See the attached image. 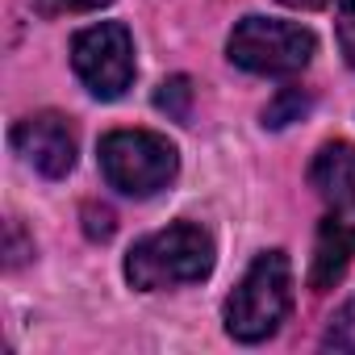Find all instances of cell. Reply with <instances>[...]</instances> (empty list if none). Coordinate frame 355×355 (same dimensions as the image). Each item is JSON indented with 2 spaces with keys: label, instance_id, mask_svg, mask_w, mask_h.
I'll list each match as a JSON object with an SVG mask.
<instances>
[{
  "label": "cell",
  "instance_id": "277c9868",
  "mask_svg": "<svg viewBox=\"0 0 355 355\" xmlns=\"http://www.w3.org/2000/svg\"><path fill=\"white\" fill-rule=\"evenodd\" d=\"M313 51H318L313 34L280 17H243L226 42L230 63L251 76H297L309 67Z\"/></svg>",
  "mask_w": 355,
  "mask_h": 355
},
{
  "label": "cell",
  "instance_id": "7a4b0ae2",
  "mask_svg": "<svg viewBox=\"0 0 355 355\" xmlns=\"http://www.w3.org/2000/svg\"><path fill=\"white\" fill-rule=\"evenodd\" d=\"M293 309V263L284 251H263L226 297V334L239 343H263Z\"/></svg>",
  "mask_w": 355,
  "mask_h": 355
},
{
  "label": "cell",
  "instance_id": "9c48e42d",
  "mask_svg": "<svg viewBox=\"0 0 355 355\" xmlns=\"http://www.w3.org/2000/svg\"><path fill=\"white\" fill-rule=\"evenodd\" d=\"M155 109L167 113L171 121H189V113H193V80H189V76L163 80L159 92H155Z\"/></svg>",
  "mask_w": 355,
  "mask_h": 355
},
{
  "label": "cell",
  "instance_id": "4fadbf2b",
  "mask_svg": "<svg viewBox=\"0 0 355 355\" xmlns=\"http://www.w3.org/2000/svg\"><path fill=\"white\" fill-rule=\"evenodd\" d=\"M113 0H34V9L42 17H63V13H92V9H105Z\"/></svg>",
  "mask_w": 355,
  "mask_h": 355
},
{
  "label": "cell",
  "instance_id": "2e32d148",
  "mask_svg": "<svg viewBox=\"0 0 355 355\" xmlns=\"http://www.w3.org/2000/svg\"><path fill=\"white\" fill-rule=\"evenodd\" d=\"M280 5H288V9H326L330 0H280Z\"/></svg>",
  "mask_w": 355,
  "mask_h": 355
},
{
  "label": "cell",
  "instance_id": "ba28073f",
  "mask_svg": "<svg viewBox=\"0 0 355 355\" xmlns=\"http://www.w3.org/2000/svg\"><path fill=\"white\" fill-rule=\"evenodd\" d=\"M309 184L330 209H355V146L326 142L309 163Z\"/></svg>",
  "mask_w": 355,
  "mask_h": 355
},
{
  "label": "cell",
  "instance_id": "6da1fadb",
  "mask_svg": "<svg viewBox=\"0 0 355 355\" xmlns=\"http://www.w3.org/2000/svg\"><path fill=\"white\" fill-rule=\"evenodd\" d=\"M214 234L197 222H175L167 230H155L138 239L125 255V280L142 293L197 284L214 272Z\"/></svg>",
  "mask_w": 355,
  "mask_h": 355
},
{
  "label": "cell",
  "instance_id": "5bb4252c",
  "mask_svg": "<svg viewBox=\"0 0 355 355\" xmlns=\"http://www.w3.org/2000/svg\"><path fill=\"white\" fill-rule=\"evenodd\" d=\"M84 230L88 239H113V209L109 205H84Z\"/></svg>",
  "mask_w": 355,
  "mask_h": 355
},
{
  "label": "cell",
  "instance_id": "9a60e30c",
  "mask_svg": "<svg viewBox=\"0 0 355 355\" xmlns=\"http://www.w3.org/2000/svg\"><path fill=\"white\" fill-rule=\"evenodd\" d=\"M26 259V247H21V226L9 222V268H17Z\"/></svg>",
  "mask_w": 355,
  "mask_h": 355
},
{
  "label": "cell",
  "instance_id": "7c38bea8",
  "mask_svg": "<svg viewBox=\"0 0 355 355\" xmlns=\"http://www.w3.org/2000/svg\"><path fill=\"white\" fill-rule=\"evenodd\" d=\"M334 34H338V51H343V59L355 67V0H343L338 21H334Z\"/></svg>",
  "mask_w": 355,
  "mask_h": 355
},
{
  "label": "cell",
  "instance_id": "3957f363",
  "mask_svg": "<svg viewBox=\"0 0 355 355\" xmlns=\"http://www.w3.org/2000/svg\"><path fill=\"white\" fill-rule=\"evenodd\" d=\"M180 171V150L155 130H113L101 138V175L125 197H155Z\"/></svg>",
  "mask_w": 355,
  "mask_h": 355
},
{
  "label": "cell",
  "instance_id": "52a82bcc",
  "mask_svg": "<svg viewBox=\"0 0 355 355\" xmlns=\"http://www.w3.org/2000/svg\"><path fill=\"white\" fill-rule=\"evenodd\" d=\"M355 259V209H330L318 226L313 263H309V288L326 293L343 280V272Z\"/></svg>",
  "mask_w": 355,
  "mask_h": 355
},
{
  "label": "cell",
  "instance_id": "8992f818",
  "mask_svg": "<svg viewBox=\"0 0 355 355\" xmlns=\"http://www.w3.org/2000/svg\"><path fill=\"white\" fill-rule=\"evenodd\" d=\"M13 146L26 163H34L42 175L51 180H63V175L76 167V130L63 113H34L26 121H17L13 130Z\"/></svg>",
  "mask_w": 355,
  "mask_h": 355
},
{
  "label": "cell",
  "instance_id": "5b68a950",
  "mask_svg": "<svg viewBox=\"0 0 355 355\" xmlns=\"http://www.w3.org/2000/svg\"><path fill=\"white\" fill-rule=\"evenodd\" d=\"M71 67L84 80V88L101 101H117L134 84V34L121 21H101L76 34L71 42Z\"/></svg>",
  "mask_w": 355,
  "mask_h": 355
},
{
  "label": "cell",
  "instance_id": "8fae6325",
  "mask_svg": "<svg viewBox=\"0 0 355 355\" xmlns=\"http://www.w3.org/2000/svg\"><path fill=\"white\" fill-rule=\"evenodd\" d=\"M322 347H334V351H355V305H343V309L330 318V330H326Z\"/></svg>",
  "mask_w": 355,
  "mask_h": 355
},
{
  "label": "cell",
  "instance_id": "30bf717a",
  "mask_svg": "<svg viewBox=\"0 0 355 355\" xmlns=\"http://www.w3.org/2000/svg\"><path fill=\"white\" fill-rule=\"evenodd\" d=\"M305 109H309V92H301V88H280V96L263 109V125H268V130H284L288 121H301Z\"/></svg>",
  "mask_w": 355,
  "mask_h": 355
}]
</instances>
